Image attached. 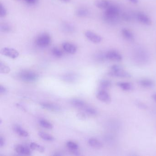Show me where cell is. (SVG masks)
Masks as SVG:
<instances>
[{"label":"cell","instance_id":"cell-27","mask_svg":"<svg viewBox=\"0 0 156 156\" xmlns=\"http://www.w3.org/2000/svg\"><path fill=\"white\" fill-rule=\"evenodd\" d=\"M66 146L70 150H74L78 149V145L72 141H68L67 142Z\"/></svg>","mask_w":156,"mask_h":156},{"label":"cell","instance_id":"cell-11","mask_svg":"<svg viewBox=\"0 0 156 156\" xmlns=\"http://www.w3.org/2000/svg\"><path fill=\"white\" fill-rule=\"evenodd\" d=\"M41 106L43 108L51 111H59L61 110V108L59 105L54 103H41Z\"/></svg>","mask_w":156,"mask_h":156},{"label":"cell","instance_id":"cell-3","mask_svg":"<svg viewBox=\"0 0 156 156\" xmlns=\"http://www.w3.org/2000/svg\"><path fill=\"white\" fill-rule=\"evenodd\" d=\"M19 77L21 80L24 82H33L38 79L39 76L33 71L25 70L19 73Z\"/></svg>","mask_w":156,"mask_h":156},{"label":"cell","instance_id":"cell-5","mask_svg":"<svg viewBox=\"0 0 156 156\" xmlns=\"http://www.w3.org/2000/svg\"><path fill=\"white\" fill-rule=\"evenodd\" d=\"M1 54L11 59H16L19 56V52L16 49L9 47H4L2 49Z\"/></svg>","mask_w":156,"mask_h":156},{"label":"cell","instance_id":"cell-24","mask_svg":"<svg viewBox=\"0 0 156 156\" xmlns=\"http://www.w3.org/2000/svg\"><path fill=\"white\" fill-rule=\"evenodd\" d=\"M30 148L33 150L37 151L41 153L44 152L45 151L44 147H43L41 145L35 143V142H32L31 143L30 145Z\"/></svg>","mask_w":156,"mask_h":156},{"label":"cell","instance_id":"cell-1","mask_svg":"<svg viewBox=\"0 0 156 156\" xmlns=\"http://www.w3.org/2000/svg\"><path fill=\"white\" fill-rule=\"evenodd\" d=\"M119 15V9L115 5H110L106 9L104 14L105 21L108 23H115L117 20Z\"/></svg>","mask_w":156,"mask_h":156},{"label":"cell","instance_id":"cell-23","mask_svg":"<svg viewBox=\"0 0 156 156\" xmlns=\"http://www.w3.org/2000/svg\"><path fill=\"white\" fill-rule=\"evenodd\" d=\"M38 135H39L40 137H41L43 140H45V141L52 142V141H54V140H55V138L52 135H50L49 134L47 133L44 132H39L38 133Z\"/></svg>","mask_w":156,"mask_h":156},{"label":"cell","instance_id":"cell-37","mask_svg":"<svg viewBox=\"0 0 156 156\" xmlns=\"http://www.w3.org/2000/svg\"><path fill=\"white\" fill-rule=\"evenodd\" d=\"M24 1L28 4H34L37 1V0H24Z\"/></svg>","mask_w":156,"mask_h":156},{"label":"cell","instance_id":"cell-33","mask_svg":"<svg viewBox=\"0 0 156 156\" xmlns=\"http://www.w3.org/2000/svg\"><path fill=\"white\" fill-rule=\"evenodd\" d=\"M75 76L73 75H66V76H65L64 79L66 81H73L74 80H75Z\"/></svg>","mask_w":156,"mask_h":156},{"label":"cell","instance_id":"cell-7","mask_svg":"<svg viewBox=\"0 0 156 156\" xmlns=\"http://www.w3.org/2000/svg\"><path fill=\"white\" fill-rule=\"evenodd\" d=\"M96 97L99 100L105 103H109L111 101V97L107 90L100 89L96 95Z\"/></svg>","mask_w":156,"mask_h":156},{"label":"cell","instance_id":"cell-20","mask_svg":"<svg viewBox=\"0 0 156 156\" xmlns=\"http://www.w3.org/2000/svg\"><path fill=\"white\" fill-rule=\"evenodd\" d=\"M71 103L77 108H85L86 107L85 103L82 100L79 99H72L71 101Z\"/></svg>","mask_w":156,"mask_h":156},{"label":"cell","instance_id":"cell-9","mask_svg":"<svg viewBox=\"0 0 156 156\" xmlns=\"http://www.w3.org/2000/svg\"><path fill=\"white\" fill-rule=\"evenodd\" d=\"M136 18L138 21L143 24L149 26L151 25L152 24V21L151 18L143 12H138L136 15Z\"/></svg>","mask_w":156,"mask_h":156},{"label":"cell","instance_id":"cell-40","mask_svg":"<svg viewBox=\"0 0 156 156\" xmlns=\"http://www.w3.org/2000/svg\"><path fill=\"white\" fill-rule=\"evenodd\" d=\"M152 97L153 100H154L155 102H156V94H154L152 95Z\"/></svg>","mask_w":156,"mask_h":156},{"label":"cell","instance_id":"cell-41","mask_svg":"<svg viewBox=\"0 0 156 156\" xmlns=\"http://www.w3.org/2000/svg\"><path fill=\"white\" fill-rule=\"evenodd\" d=\"M61 1L65 2H70L71 0H61Z\"/></svg>","mask_w":156,"mask_h":156},{"label":"cell","instance_id":"cell-18","mask_svg":"<svg viewBox=\"0 0 156 156\" xmlns=\"http://www.w3.org/2000/svg\"><path fill=\"white\" fill-rule=\"evenodd\" d=\"M141 86L147 88H151L154 86V83L152 81L149 79H142L139 81Z\"/></svg>","mask_w":156,"mask_h":156},{"label":"cell","instance_id":"cell-35","mask_svg":"<svg viewBox=\"0 0 156 156\" xmlns=\"http://www.w3.org/2000/svg\"><path fill=\"white\" fill-rule=\"evenodd\" d=\"M7 92V89L5 87L3 86L2 85H1L0 86V93L2 94H6Z\"/></svg>","mask_w":156,"mask_h":156},{"label":"cell","instance_id":"cell-28","mask_svg":"<svg viewBox=\"0 0 156 156\" xmlns=\"http://www.w3.org/2000/svg\"><path fill=\"white\" fill-rule=\"evenodd\" d=\"M51 51H52V54L55 56L57 57H61L62 56V52L61 49H59L58 48H53Z\"/></svg>","mask_w":156,"mask_h":156},{"label":"cell","instance_id":"cell-16","mask_svg":"<svg viewBox=\"0 0 156 156\" xmlns=\"http://www.w3.org/2000/svg\"><path fill=\"white\" fill-rule=\"evenodd\" d=\"M13 130L17 134L22 137H26L28 136V132L18 125H15L13 126Z\"/></svg>","mask_w":156,"mask_h":156},{"label":"cell","instance_id":"cell-21","mask_svg":"<svg viewBox=\"0 0 156 156\" xmlns=\"http://www.w3.org/2000/svg\"><path fill=\"white\" fill-rule=\"evenodd\" d=\"M89 14V11L87 9L84 8H80L78 9L76 11V15L80 18H84L87 16Z\"/></svg>","mask_w":156,"mask_h":156},{"label":"cell","instance_id":"cell-26","mask_svg":"<svg viewBox=\"0 0 156 156\" xmlns=\"http://www.w3.org/2000/svg\"><path fill=\"white\" fill-rule=\"evenodd\" d=\"M84 109L86 113L90 116H94L97 115V111L94 108L91 107H86Z\"/></svg>","mask_w":156,"mask_h":156},{"label":"cell","instance_id":"cell-2","mask_svg":"<svg viewBox=\"0 0 156 156\" xmlns=\"http://www.w3.org/2000/svg\"><path fill=\"white\" fill-rule=\"evenodd\" d=\"M108 75L111 77L121 78H130L132 75L130 73L124 70L122 66L118 65H112Z\"/></svg>","mask_w":156,"mask_h":156},{"label":"cell","instance_id":"cell-10","mask_svg":"<svg viewBox=\"0 0 156 156\" xmlns=\"http://www.w3.org/2000/svg\"><path fill=\"white\" fill-rule=\"evenodd\" d=\"M62 47L65 51L69 54H74L77 52V47L74 44L71 43H64L62 45Z\"/></svg>","mask_w":156,"mask_h":156},{"label":"cell","instance_id":"cell-13","mask_svg":"<svg viewBox=\"0 0 156 156\" xmlns=\"http://www.w3.org/2000/svg\"><path fill=\"white\" fill-rule=\"evenodd\" d=\"M117 85L122 90L125 91H131L133 88L132 84L131 82H126V81H120V82H117Z\"/></svg>","mask_w":156,"mask_h":156},{"label":"cell","instance_id":"cell-22","mask_svg":"<svg viewBox=\"0 0 156 156\" xmlns=\"http://www.w3.org/2000/svg\"><path fill=\"white\" fill-rule=\"evenodd\" d=\"M11 69L9 66L2 61L0 62V73L1 74H8L9 73Z\"/></svg>","mask_w":156,"mask_h":156},{"label":"cell","instance_id":"cell-29","mask_svg":"<svg viewBox=\"0 0 156 156\" xmlns=\"http://www.w3.org/2000/svg\"><path fill=\"white\" fill-rule=\"evenodd\" d=\"M11 28L10 26L7 24H2L1 25V30L2 32L9 33L11 31Z\"/></svg>","mask_w":156,"mask_h":156},{"label":"cell","instance_id":"cell-14","mask_svg":"<svg viewBox=\"0 0 156 156\" xmlns=\"http://www.w3.org/2000/svg\"><path fill=\"white\" fill-rule=\"evenodd\" d=\"M121 34L123 37L127 40L132 41L134 40V35L133 33L127 28H123L121 30Z\"/></svg>","mask_w":156,"mask_h":156},{"label":"cell","instance_id":"cell-12","mask_svg":"<svg viewBox=\"0 0 156 156\" xmlns=\"http://www.w3.org/2000/svg\"><path fill=\"white\" fill-rule=\"evenodd\" d=\"M15 150L18 153L23 155H30L31 153V151L29 148L23 145H17L16 146Z\"/></svg>","mask_w":156,"mask_h":156},{"label":"cell","instance_id":"cell-25","mask_svg":"<svg viewBox=\"0 0 156 156\" xmlns=\"http://www.w3.org/2000/svg\"><path fill=\"white\" fill-rule=\"evenodd\" d=\"M39 123L41 126L46 128V129H52L53 128V125L46 119H40Z\"/></svg>","mask_w":156,"mask_h":156},{"label":"cell","instance_id":"cell-30","mask_svg":"<svg viewBox=\"0 0 156 156\" xmlns=\"http://www.w3.org/2000/svg\"><path fill=\"white\" fill-rule=\"evenodd\" d=\"M0 16L1 18H4L7 16V11L5 8V6L1 3V6H0Z\"/></svg>","mask_w":156,"mask_h":156},{"label":"cell","instance_id":"cell-31","mask_svg":"<svg viewBox=\"0 0 156 156\" xmlns=\"http://www.w3.org/2000/svg\"><path fill=\"white\" fill-rule=\"evenodd\" d=\"M135 103V105H136L138 108H140V109L146 110V109L148 108V106H147V105L145 104V103H143L142 102L137 101Z\"/></svg>","mask_w":156,"mask_h":156},{"label":"cell","instance_id":"cell-6","mask_svg":"<svg viewBox=\"0 0 156 156\" xmlns=\"http://www.w3.org/2000/svg\"><path fill=\"white\" fill-rule=\"evenodd\" d=\"M84 34L87 39L94 44H98L102 41V37L101 36L91 31H86Z\"/></svg>","mask_w":156,"mask_h":156},{"label":"cell","instance_id":"cell-39","mask_svg":"<svg viewBox=\"0 0 156 156\" xmlns=\"http://www.w3.org/2000/svg\"><path fill=\"white\" fill-rule=\"evenodd\" d=\"M17 107H18L19 109H21V110H23V111H25V109L24 107V106H22V105H20L19 104H17Z\"/></svg>","mask_w":156,"mask_h":156},{"label":"cell","instance_id":"cell-19","mask_svg":"<svg viewBox=\"0 0 156 156\" xmlns=\"http://www.w3.org/2000/svg\"><path fill=\"white\" fill-rule=\"evenodd\" d=\"M111 86V82L108 80H103L99 84V88L102 90H107L110 88Z\"/></svg>","mask_w":156,"mask_h":156},{"label":"cell","instance_id":"cell-4","mask_svg":"<svg viewBox=\"0 0 156 156\" xmlns=\"http://www.w3.org/2000/svg\"><path fill=\"white\" fill-rule=\"evenodd\" d=\"M51 42L50 35L48 33H43L39 35L36 38L35 43L38 46L46 47L48 46Z\"/></svg>","mask_w":156,"mask_h":156},{"label":"cell","instance_id":"cell-17","mask_svg":"<svg viewBox=\"0 0 156 156\" xmlns=\"http://www.w3.org/2000/svg\"><path fill=\"white\" fill-rule=\"evenodd\" d=\"M88 144L94 148L100 149L103 147V144L100 141L95 138H90L88 140Z\"/></svg>","mask_w":156,"mask_h":156},{"label":"cell","instance_id":"cell-34","mask_svg":"<svg viewBox=\"0 0 156 156\" xmlns=\"http://www.w3.org/2000/svg\"><path fill=\"white\" fill-rule=\"evenodd\" d=\"M77 116L78 117L79 119L81 120H85L86 119V116L85 115V113L82 112H79L77 113Z\"/></svg>","mask_w":156,"mask_h":156},{"label":"cell","instance_id":"cell-32","mask_svg":"<svg viewBox=\"0 0 156 156\" xmlns=\"http://www.w3.org/2000/svg\"><path fill=\"white\" fill-rule=\"evenodd\" d=\"M122 18L123 20L126 22H130L132 20V17L130 14L127 13H124L122 14Z\"/></svg>","mask_w":156,"mask_h":156},{"label":"cell","instance_id":"cell-15","mask_svg":"<svg viewBox=\"0 0 156 156\" xmlns=\"http://www.w3.org/2000/svg\"><path fill=\"white\" fill-rule=\"evenodd\" d=\"M94 5L99 9H106L110 5V3L108 0H95Z\"/></svg>","mask_w":156,"mask_h":156},{"label":"cell","instance_id":"cell-38","mask_svg":"<svg viewBox=\"0 0 156 156\" xmlns=\"http://www.w3.org/2000/svg\"><path fill=\"white\" fill-rule=\"evenodd\" d=\"M128 1L133 4H137L139 2V0H128Z\"/></svg>","mask_w":156,"mask_h":156},{"label":"cell","instance_id":"cell-8","mask_svg":"<svg viewBox=\"0 0 156 156\" xmlns=\"http://www.w3.org/2000/svg\"><path fill=\"white\" fill-rule=\"evenodd\" d=\"M106 59L111 61L120 62L122 60V56L118 52L115 50H110L108 51L106 55Z\"/></svg>","mask_w":156,"mask_h":156},{"label":"cell","instance_id":"cell-36","mask_svg":"<svg viewBox=\"0 0 156 156\" xmlns=\"http://www.w3.org/2000/svg\"><path fill=\"white\" fill-rule=\"evenodd\" d=\"M4 144H5V140L4 138H3L2 136L0 137V147H2L4 146Z\"/></svg>","mask_w":156,"mask_h":156}]
</instances>
